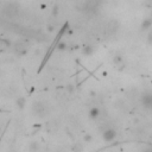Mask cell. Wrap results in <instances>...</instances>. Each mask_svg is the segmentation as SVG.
<instances>
[{
    "label": "cell",
    "instance_id": "cell-6",
    "mask_svg": "<svg viewBox=\"0 0 152 152\" xmlns=\"http://www.w3.org/2000/svg\"><path fill=\"white\" fill-rule=\"evenodd\" d=\"M103 138H105V140H108V141L109 140H113L115 138V132L113 130H107L103 133Z\"/></svg>",
    "mask_w": 152,
    "mask_h": 152
},
{
    "label": "cell",
    "instance_id": "cell-8",
    "mask_svg": "<svg viewBox=\"0 0 152 152\" xmlns=\"http://www.w3.org/2000/svg\"><path fill=\"white\" fill-rule=\"evenodd\" d=\"M98 114H99V109L98 108H93L92 111H90V116H92V118L98 116Z\"/></svg>",
    "mask_w": 152,
    "mask_h": 152
},
{
    "label": "cell",
    "instance_id": "cell-11",
    "mask_svg": "<svg viewBox=\"0 0 152 152\" xmlns=\"http://www.w3.org/2000/svg\"><path fill=\"white\" fill-rule=\"evenodd\" d=\"M148 42H150V43H152V30H151L150 35H148Z\"/></svg>",
    "mask_w": 152,
    "mask_h": 152
},
{
    "label": "cell",
    "instance_id": "cell-10",
    "mask_svg": "<svg viewBox=\"0 0 152 152\" xmlns=\"http://www.w3.org/2000/svg\"><path fill=\"white\" fill-rule=\"evenodd\" d=\"M92 51H93L92 46H87V48L84 49V54H92Z\"/></svg>",
    "mask_w": 152,
    "mask_h": 152
},
{
    "label": "cell",
    "instance_id": "cell-13",
    "mask_svg": "<svg viewBox=\"0 0 152 152\" xmlns=\"http://www.w3.org/2000/svg\"><path fill=\"white\" fill-rule=\"evenodd\" d=\"M100 1H102V0H100Z\"/></svg>",
    "mask_w": 152,
    "mask_h": 152
},
{
    "label": "cell",
    "instance_id": "cell-4",
    "mask_svg": "<svg viewBox=\"0 0 152 152\" xmlns=\"http://www.w3.org/2000/svg\"><path fill=\"white\" fill-rule=\"evenodd\" d=\"M119 30V21L113 19L111 21H108V24L106 25V29H105V31H106V35L107 36H113L116 31Z\"/></svg>",
    "mask_w": 152,
    "mask_h": 152
},
{
    "label": "cell",
    "instance_id": "cell-7",
    "mask_svg": "<svg viewBox=\"0 0 152 152\" xmlns=\"http://www.w3.org/2000/svg\"><path fill=\"white\" fill-rule=\"evenodd\" d=\"M152 26V18H148V19H145L144 23L141 24V29L143 30H147Z\"/></svg>",
    "mask_w": 152,
    "mask_h": 152
},
{
    "label": "cell",
    "instance_id": "cell-3",
    "mask_svg": "<svg viewBox=\"0 0 152 152\" xmlns=\"http://www.w3.org/2000/svg\"><path fill=\"white\" fill-rule=\"evenodd\" d=\"M27 49H29V42L26 39H20L18 41L16 44H14V51L21 56V55H25L27 52Z\"/></svg>",
    "mask_w": 152,
    "mask_h": 152
},
{
    "label": "cell",
    "instance_id": "cell-9",
    "mask_svg": "<svg viewBox=\"0 0 152 152\" xmlns=\"http://www.w3.org/2000/svg\"><path fill=\"white\" fill-rule=\"evenodd\" d=\"M57 48H58L59 50H64V49L67 48V44H66V43H59V44L57 45Z\"/></svg>",
    "mask_w": 152,
    "mask_h": 152
},
{
    "label": "cell",
    "instance_id": "cell-5",
    "mask_svg": "<svg viewBox=\"0 0 152 152\" xmlns=\"http://www.w3.org/2000/svg\"><path fill=\"white\" fill-rule=\"evenodd\" d=\"M143 103L146 107H152V94H145L143 96Z\"/></svg>",
    "mask_w": 152,
    "mask_h": 152
},
{
    "label": "cell",
    "instance_id": "cell-1",
    "mask_svg": "<svg viewBox=\"0 0 152 152\" xmlns=\"http://www.w3.org/2000/svg\"><path fill=\"white\" fill-rule=\"evenodd\" d=\"M19 13V5L17 3H7L3 6V16L7 19H13Z\"/></svg>",
    "mask_w": 152,
    "mask_h": 152
},
{
    "label": "cell",
    "instance_id": "cell-2",
    "mask_svg": "<svg viewBox=\"0 0 152 152\" xmlns=\"http://www.w3.org/2000/svg\"><path fill=\"white\" fill-rule=\"evenodd\" d=\"M32 111L39 118H43L48 114V107L43 102H35L34 106H32Z\"/></svg>",
    "mask_w": 152,
    "mask_h": 152
},
{
    "label": "cell",
    "instance_id": "cell-12",
    "mask_svg": "<svg viewBox=\"0 0 152 152\" xmlns=\"http://www.w3.org/2000/svg\"><path fill=\"white\" fill-rule=\"evenodd\" d=\"M145 152H152V150H146Z\"/></svg>",
    "mask_w": 152,
    "mask_h": 152
}]
</instances>
